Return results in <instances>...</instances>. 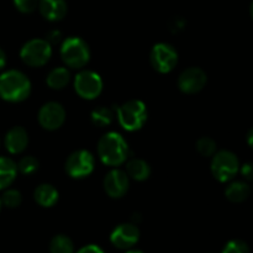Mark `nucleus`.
I'll return each mask as SVG.
<instances>
[{
  "mask_svg": "<svg viewBox=\"0 0 253 253\" xmlns=\"http://www.w3.org/2000/svg\"><path fill=\"white\" fill-rule=\"evenodd\" d=\"M130 187V179L127 173L120 169H113L104 178V189L106 194L114 199L124 197Z\"/></svg>",
  "mask_w": 253,
  "mask_h": 253,
  "instance_id": "nucleus-13",
  "label": "nucleus"
},
{
  "mask_svg": "<svg viewBox=\"0 0 253 253\" xmlns=\"http://www.w3.org/2000/svg\"><path fill=\"white\" fill-rule=\"evenodd\" d=\"M35 202L43 208H51L58 200V192L51 184H40L34 192Z\"/></svg>",
  "mask_w": 253,
  "mask_h": 253,
  "instance_id": "nucleus-16",
  "label": "nucleus"
},
{
  "mask_svg": "<svg viewBox=\"0 0 253 253\" xmlns=\"http://www.w3.org/2000/svg\"><path fill=\"white\" fill-rule=\"evenodd\" d=\"M98 156L101 162L110 167L123 165L128 157V147L123 136L118 132H108L99 140Z\"/></svg>",
  "mask_w": 253,
  "mask_h": 253,
  "instance_id": "nucleus-2",
  "label": "nucleus"
},
{
  "mask_svg": "<svg viewBox=\"0 0 253 253\" xmlns=\"http://www.w3.org/2000/svg\"><path fill=\"white\" fill-rule=\"evenodd\" d=\"M126 253H143V252L138 251V250H130V251H127Z\"/></svg>",
  "mask_w": 253,
  "mask_h": 253,
  "instance_id": "nucleus-34",
  "label": "nucleus"
},
{
  "mask_svg": "<svg viewBox=\"0 0 253 253\" xmlns=\"http://www.w3.org/2000/svg\"><path fill=\"white\" fill-rule=\"evenodd\" d=\"M126 173L128 178H132L137 182H143L151 175V167L146 161L140 160V158H133L128 161L126 165Z\"/></svg>",
  "mask_w": 253,
  "mask_h": 253,
  "instance_id": "nucleus-19",
  "label": "nucleus"
},
{
  "mask_svg": "<svg viewBox=\"0 0 253 253\" xmlns=\"http://www.w3.org/2000/svg\"><path fill=\"white\" fill-rule=\"evenodd\" d=\"M39 123L44 130L54 131L63 125L66 120V110L63 106L56 101H49L41 106L39 110Z\"/></svg>",
  "mask_w": 253,
  "mask_h": 253,
  "instance_id": "nucleus-10",
  "label": "nucleus"
},
{
  "mask_svg": "<svg viewBox=\"0 0 253 253\" xmlns=\"http://www.w3.org/2000/svg\"><path fill=\"white\" fill-rule=\"evenodd\" d=\"M240 173L246 182H253V162H247L240 167Z\"/></svg>",
  "mask_w": 253,
  "mask_h": 253,
  "instance_id": "nucleus-28",
  "label": "nucleus"
},
{
  "mask_svg": "<svg viewBox=\"0 0 253 253\" xmlns=\"http://www.w3.org/2000/svg\"><path fill=\"white\" fill-rule=\"evenodd\" d=\"M1 207H2V204H1V199H0V209H1Z\"/></svg>",
  "mask_w": 253,
  "mask_h": 253,
  "instance_id": "nucleus-36",
  "label": "nucleus"
},
{
  "mask_svg": "<svg viewBox=\"0 0 253 253\" xmlns=\"http://www.w3.org/2000/svg\"><path fill=\"white\" fill-rule=\"evenodd\" d=\"M246 141H247V145H249L251 148H253V127L250 128L249 132H247Z\"/></svg>",
  "mask_w": 253,
  "mask_h": 253,
  "instance_id": "nucleus-32",
  "label": "nucleus"
},
{
  "mask_svg": "<svg viewBox=\"0 0 253 253\" xmlns=\"http://www.w3.org/2000/svg\"><path fill=\"white\" fill-rule=\"evenodd\" d=\"M5 64H6V54H5V52L0 48V69L4 68Z\"/></svg>",
  "mask_w": 253,
  "mask_h": 253,
  "instance_id": "nucleus-33",
  "label": "nucleus"
},
{
  "mask_svg": "<svg viewBox=\"0 0 253 253\" xmlns=\"http://www.w3.org/2000/svg\"><path fill=\"white\" fill-rule=\"evenodd\" d=\"M71 81V73L64 67H56L47 74L46 83L47 85L54 90H61L66 88L67 84Z\"/></svg>",
  "mask_w": 253,
  "mask_h": 253,
  "instance_id": "nucleus-20",
  "label": "nucleus"
},
{
  "mask_svg": "<svg viewBox=\"0 0 253 253\" xmlns=\"http://www.w3.org/2000/svg\"><path fill=\"white\" fill-rule=\"evenodd\" d=\"M94 170V157L89 151L78 150L69 155L66 161V172L74 179H82Z\"/></svg>",
  "mask_w": 253,
  "mask_h": 253,
  "instance_id": "nucleus-8",
  "label": "nucleus"
},
{
  "mask_svg": "<svg viewBox=\"0 0 253 253\" xmlns=\"http://www.w3.org/2000/svg\"><path fill=\"white\" fill-rule=\"evenodd\" d=\"M150 62L160 73H169L178 62V53L170 44L160 42L151 49Z\"/></svg>",
  "mask_w": 253,
  "mask_h": 253,
  "instance_id": "nucleus-9",
  "label": "nucleus"
},
{
  "mask_svg": "<svg viewBox=\"0 0 253 253\" xmlns=\"http://www.w3.org/2000/svg\"><path fill=\"white\" fill-rule=\"evenodd\" d=\"M222 253H250V247L242 240H231L225 245Z\"/></svg>",
  "mask_w": 253,
  "mask_h": 253,
  "instance_id": "nucleus-26",
  "label": "nucleus"
},
{
  "mask_svg": "<svg viewBox=\"0 0 253 253\" xmlns=\"http://www.w3.org/2000/svg\"><path fill=\"white\" fill-rule=\"evenodd\" d=\"M1 204L6 208H17L22 202L21 193L16 189H7L1 195Z\"/></svg>",
  "mask_w": 253,
  "mask_h": 253,
  "instance_id": "nucleus-25",
  "label": "nucleus"
},
{
  "mask_svg": "<svg viewBox=\"0 0 253 253\" xmlns=\"http://www.w3.org/2000/svg\"><path fill=\"white\" fill-rule=\"evenodd\" d=\"M91 123L99 127H105L109 126L114 120V111L106 106H100V108L94 109L91 113Z\"/></svg>",
  "mask_w": 253,
  "mask_h": 253,
  "instance_id": "nucleus-22",
  "label": "nucleus"
},
{
  "mask_svg": "<svg viewBox=\"0 0 253 253\" xmlns=\"http://www.w3.org/2000/svg\"><path fill=\"white\" fill-rule=\"evenodd\" d=\"M251 194V188L247 182L242 180H235L230 183L225 189V197L231 203H242L247 199Z\"/></svg>",
  "mask_w": 253,
  "mask_h": 253,
  "instance_id": "nucleus-17",
  "label": "nucleus"
},
{
  "mask_svg": "<svg viewBox=\"0 0 253 253\" xmlns=\"http://www.w3.org/2000/svg\"><path fill=\"white\" fill-rule=\"evenodd\" d=\"M250 14H251V17L253 19V1L251 4V7H250Z\"/></svg>",
  "mask_w": 253,
  "mask_h": 253,
  "instance_id": "nucleus-35",
  "label": "nucleus"
},
{
  "mask_svg": "<svg viewBox=\"0 0 253 253\" xmlns=\"http://www.w3.org/2000/svg\"><path fill=\"white\" fill-rule=\"evenodd\" d=\"M207 73L199 67L184 69L178 77V88L184 94H197L203 90L207 84Z\"/></svg>",
  "mask_w": 253,
  "mask_h": 253,
  "instance_id": "nucleus-11",
  "label": "nucleus"
},
{
  "mask_svg": "<svg viewBox=\"0 0 253 253\" xmlns=\"http://www.w3.org/2000/svg\"><path fill=\"white\" fill-rule=\"evenodd\" d=\"M31 93V82L22 72L11 71L0 74V98L9 103H21Z\"/></svg>",
  "mask_w": 253,
  "mask_h": 253,
  "instance_id": "nucleus-1",
  "label": "nucleus"
},
{
  "mask_svg": "<svg viewBox=\"0 0 253 253\" xmlns=\"http://www.w3.org/2000/svg\"><path fill=\"white\" fill-rule=\"evenodd\" d=\"M51 253H74L73 241L66 235H57L49 244Z\"/></svg>",
  "mask_w": 253,
  "mask_h": 253,
  "instance_id": "nucleus-21",
  "label": "nucleus"
},
{
  "mask_svg": "<svg viewBox=\"0 0 253 253\" xmlns=\"http://www.w3.org/2000/svg\"><path fill=\"white\" fill-rule=\"evenodd\" d=\"M140 239V230L135 224H121L114 229L110 241L116 249L130 250Z\"/></svg>",
  "mask_w": 253,
  "mask_h": 253,
  "instance_id": "nucleus-12",
  "label": "nucleus"
},
{
  "mask_svg": "<svg viewBox=\"0 0 253 253\" xmlns=\"http://www.w3.org/2000/svg\"><path fill=\"white\" fill-rule=\"evenodd\" d=\"M15 7L22 14H31L39 6V0H12Z\"/></svg>",
  "mask_w": 253,
  "mask_h": 253,
  "instance_id": "nucleus-27",
  "label": "nucleus"
},
{
  "mask_svg": "<svg viewBox=\"0 0 253 253\" xmlns=\"http://www.w3.org/2000/svg\"><path fill=\"white\" fill-rule=\"evenodd\" d=\"M62 61L66 66L73 69L83 68L90 59V51L84 40L81 37H68L63 41L61 47Z\"/></svg>",
  "mask_w": 253,
  "mask_h": 253,
  "instance_id": "nucleus-3",
  "label": "nucleus"
},
{
  "mask_svg": "<svg viewBox=\"0 0 253 253\" xmlns=\"http://www.w3.org/2000/svg\"><path fill=\"white\" fill-rule=\"evenodd\" d=\"M17 174V165L9 157H0V190L12 184Z\"/></svg>",
  "mask_w": 253,
  "mask_h": 253,
  "instance_id": "nucleus-18",
  "label": "nucleus"
},
{
  "mask_svg": "<svg viewBox=\"0 0 253 253\" xmlns=\"http://www.w3.org/2000/svg\"><path fill=\"white\" fill-rule=\"evenodd\" d=\"M40 14L48 21H59L63 19L67 14L66 0H39Z\"/></svg>",
  "mask_w": 253,
  "mask_h": 253,
  "instance_id": "nucleus-15",
  "label": "nucleus"
},
{
  "mask_svg": "<svg viewBox=\"0 0 253 253\" xmlns=\"http://www.w3.org/2000/svg\"><path fill=\"white\" fill-rule=\"evenodd\" d=\"M52 56V46L41 39H34L27 41L20 49V57L22 62L30 67L44 66Z\"/></svg>",
  "mask_w": 253,
  "mask_h": 253,
  "instance_id": "nucleus-6",
  "label": "nucleus"
},
{
  "mask_svg": "<svg viewBox=\"0 0 253 253\" xmlns=\"http://www.w3.org/2000/svg\"><path fill=\"white\" fill-rule=\"evenodd\" d=\"M4 143L6 150L11 155H19V153H21L27 147L29 135H27L26 130L24 127H21V126H14L5 135Z\"/></svg>",
  "mask_w": 253,
  "mask_h": 253,
  "instance_id": "nucleus-14",
  "label": "nucleus"
},
{
  "mask_svg": "<svg viewBox=\"0 0 253 253\" xmlns=\"http://www.w3.org/2000/svg\"><path fill=\"white\" fill-rule=\"evenodd\" d=\"M74 89L81 98L93 100L103 91V81L93 71H81L74 78Z\"/></svg>",
  "mask_w": 253,
  "mask_h": 253,
  "instance_id": "nucleus-7",
  "label": "nucleus"
},
{
  "mask_svg": "<svg viewBox=\"0 0 253 253\" xmlns=\"http://www.w3.org/2000/svg\"><path fill=\"white\" fill-rule=\"evenodd\" d=\"M170 30H172V32H178L180 31V30H183L185 27V20L182 19V17H174V19L172 20V22H170L169 25Z\"/></svg>",
  "mask_w": 253,
  "mask_h": 253,
  "instance_id": "nucleus-30",
  "label": "nucleus"
},
{
  "mask_svg": "<svg viewBox=\"0 0 253 253\" xmlns=\"http://www.w3.org/2000/svg\"><path fill=\"white\" fill-rule=\"evenodd\" d=\"M62 40V34L61 31H58V30H52V31H49L48 34H47V39L46 41L48 42L49 44H57L59 43Z\"/></svg>",
  "mask_w": 253,
  "mask_h": 253,
  "instance_id": "nucleus-29",
  "label": "nucleus"
},
{
  "mask_svg": "<svg viewBox=\"0 0 253 253\" xmlns=\"http://www.w3.org/2000/svg\"><path fill=\"white\" fill-rule=\"evenodd\" d=\"M39 169V161L32 156H25L17 163V170L25 175L34 174Z\"/></svg>",
  "mask_w": 253,
  "mask_h": 253,
  "instance_id": "nucleus-23",
  "label": "nucleus"
},
{
  "mask_svg": "<svg viewBox=\"0 0 253 253\" xmlns=\"http://www.w3.org/2000/svg\"><path fill=\"white\" fill-rule=\"evenodd\" d=\"M77 253H104V251L95 245H88V246L82 247Z\"/></svg>",
  "mask_w": 253,
  "mask_h": 253,
  "instance_id": "nucleus-31",
  "label": "nucleus"
},
{
  "mask_svg": "<svg viewBox=\"0 0 253 253\" xmlns=\"http://www.w3.org/2000/svg\"><path fill=\"white\" fill-rule=\"evenodd\" d=\"M119 124L126 131H137L147 120V109L141 100H128L119 106L118 110Z\"/></svg>",
  "mask_w": 253,
  "mask_h": 253,
  "instance_id": "nucleus-4",
  "label": "nucleus"
},
{
  "mask_svg": "<svg viewBox=\"0 0 253 253\" xmlns=\"http://www.w3.org/2000/svg\"><path fill=\"white\" fill-rule=\"evenodd\" d=\"M197 150L204 157H211L216 153V142L210 137H202L197 141Z\"/></svg>",
  "mask_w": 253,
  "mask_h": 253,
  "instance_id": "nucleus-24",
  "label": "nucleus"
},
{
  "mask_svg": "<svg viewBox=\"0 0 253 253\" xmlns=\"http://www.w3.org/2000/svg\"><path fill=\"white\" fill-rule=\"evenodd\" d=\"M210 169L215 179L221 183H227L234 179L235 175L239 173V158L231 151H219L212 156Z\"/></svg>",
  "mask_w": 253,
  "mask_h": 253,
  "instance_id": "nucleus-5",
  "label": "nucleus"
}]
</instances>
